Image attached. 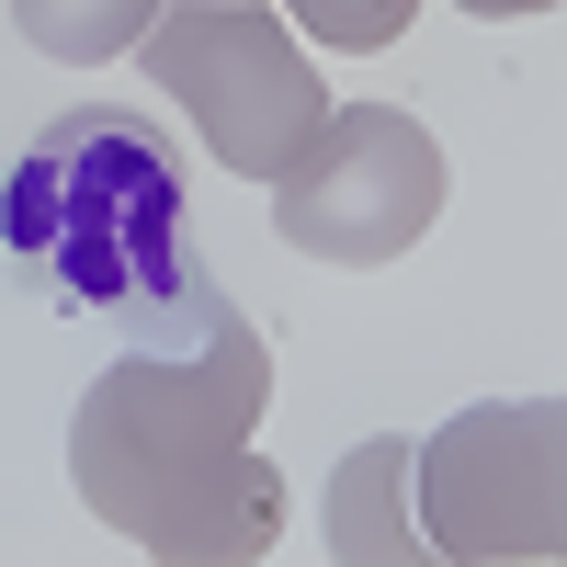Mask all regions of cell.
<instances>
[{"label":"cell","instance_id":"obj_2","mask_svg":"<svg viewBox=\"0 0 567 567\" xmlns=\"http://www.w3.org/2000/svg\"><path fill=\"white\" fill-rule=\"evenodd\" d=\"M0 250L114 352H194L227 307L194 239V171L148 103H69L58 125H34L0 182Z\"/></svg>","mask_w":567,"mask_h":567},{"label":"cell","instance_id":"obj_4","mask_svg":"<svg viewBox=\"0 0 567 567\" xmlns=\"http://www.w3.org/2000/svg\"><path fill=\"white\" fill-rule=\"evenodd\" d=\"M136 58L205 125L216 171H239V182H272L329 114V80H307L296 34H284L261 0H159L148 34H136Z\"/></svg>","mask_w":567,"mask_h":567},{"label":"cell","instance_id":"obj_5","mask_svg":"<svg viewBox=\"0 0 567 567\" xmlns=\"http://www.w3.org/2000/svg\"><path fill=\"white\" fill-rule=\"evenodd\" d=\"M432 216H443V148H432V125L398 114V103H329L318 136L272 171L284 250L341 261V272L409 261L432 239Z\"/></svg>","mask_w":567,"mask_h":567},{"label":"cell","instance_id":"obj_6","mask_svg":"<svg viewBox=\"0 0 567 567\" xmlns=\"http://www.w3.org/2000/svg\"><path fill=\"white\" fill-rule=\"evenodd\" d=\"M329 556L341 567H420L409 523V432H374L329 465Z\"/></svg>","mask_w":567,"mask_h":567},{"label":"cell","instance_id":"obj_1","mask_svg":"<svg viewBox=\"0 0 567 567\" xmlns=\"http://www.w3.org/2000/svg\"><path fill=\"white\" fill-rule=\"evenodd\" d=\"M261 409H272V341L239 307H216L194 352H114L69 420V477L91 523L159 567H261L284 534Z\"/></svg>","mask_w":567,"mask_h":567},{"label":"cell","instance_id":"obj_8","mask_svg":"<svg viewBox=\"0 0 567 567\" xmlns=\"http://www.w3.org/2000/svg\"><path fill=\"white\" fill-rule=\"evenodd\" d=\"M420 0H284V23L318 34V45H341V58H374V45H398L409 34Z\"/></svg>","mask_w":567,"mask_h":567},{"label":"cell","instance_id":"obj_9","mask_svg":"<svg viewBox=\"0 0 567 567\" xmlns=\"http://www.w3.org/2000/svg\"><path fill=\"white\" fill-rule=\"evenodd\" d=\"M454 12H477V23H534V12H556V0H454Z\"/></svg>","mask_w":567,"mask_h":567},{"label":"cell","instance_id":"obj_7","mask_svg":"<svg viewBox=\"0 0 567 567\" xmlns=\"http://www.w3.org/2000/svg\"><path fill=\"white\" fill-rule=\"evenodd\" d=\"M148 12H159V0H12L23 45H45V58H69V69L125 58V45L148 34Z\"/></svg>","mask_w":567,"mask_h":567},{"label":"cell","instance_id":"obj_3","mask_svg":"<svg viewBox=\"0 0 567 567\" xmlns=\"http://www.w3.org/2000/svg\"><path fill=\"white\" fill-rule=\"evenodd\" d=\"M409 523L420 556L454 567H556L567 556V409L477 398L432 443H409Z\"/></svg>","mask_w":567,"mask_h":567}]
</instances>
